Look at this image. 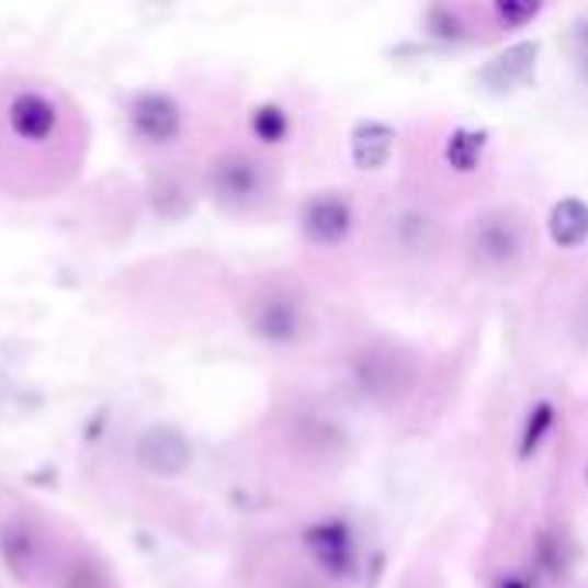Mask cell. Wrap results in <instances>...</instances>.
<instances>
[{"label":"cell","instance_id":"cell-1","mask_svg":"<svg viewBox=\"0 0 588 588\" xmlns=\"http://www.w3.org/2000/svg\"><path fill=\"white\" fill-rule=\"evenodd\" d=\"M468 255L485 272H513L530 255V227L523 214L509 207H493L472 220Z\"/></svg>","mask_w":588,"mask_h":588},{"label":"cell","instance_id":"cell-2","mask_svg":"<svg viewBox=\"0 0 588 588\" xmlns=\"http://www.w3.org/2000/svg\"><path fill=\"white\" fill-rule=\"evenodd\" d=\"M351 382L354 393L372 403H393L399 399L414 382V365L410 358L399 354L396 348L372 344L354 354L351 362Z\"/></svg>","mask_w":588,"mask_h":588},{"label":"cell","instance_id":"cell-3","mask_svg":"<svg viewBox=\"0 0 588 588\" xmlns=\"http://www.w3.org/2000/svg\"><path fill=\"white\" fill-rule=\"evenodd\" d=\"M135 457L151 475H183L193 462V448L176 427H151L138 438Z\"/></svg>","mask_w":588,"mask_h":588},{"label":"cell","instance_id":"cell-4","mask_svg":"<svg viewBox=\"0 0 588 588\" xmlns=\"http://www.w3.org/2000/svg\"><path fill=\"white\" fill-rule=\"evenodd\" d=\"M299 227L314 245H341L354 227V211L344 196L320 193V196L303 203Z\"/></svg>","mask_w":588,"mask_h":588},{"label":"cell","instance_id":"cell-5","mask_svg":"<svg viewBox=\"0 0 588 588\" xmlns=\"http://www.w3.org/2000/svg\"><path fill=\"white\" fill-rule=\"evenodd\" d=\"M303 306L290 293H265L251 306V330L265 341L290 344L303 335Z\"/></svg>","mask_w":588,"mask_h":588},{"label":"cell","instance_id":"cell-6","mask_svg":"<svg viewBox=\"0 0 588 588\" xmlns=\"http://www.w3.org/2000/svg\"><path fill=\"white\" fill-rule=\"evenodd\" d=\"M536 59H541V42H517L478 69V83L489 93H509L527 83V76L536 69Z\"/></svg>","mask_w":588,"mask_h":588},{"label":"cell","instance_id":"cell-7","mask_svg":"<svg viewBox=\"0 0 588 588\" xmlns=\"http://www.w3.org/2000/svg\"><path fill=\"white\" fill-rule=\"evenodd\" d=\"M306 544H310V554L317 557V565L327 575H335V578L351 575L358 551H354V536H351V530H348L344 520H324V523H317L310 533H306Z\"/></svg>","mask_w":588,"mask_h":588},{"label":"cell","instance_id":"cell-8","mask_svg":"<svg viewBox=\"0 0 588 588\" xmlns=\"http://www.w3.org/2000/svg\"><path fill=\"white\" fill-rule=\"evenodd\" d=\"M389 238H393V245H399V251L427 255L441 245V224L427 211L403 207L389 217Z\"/></svg>","mask_w":588,"mask_h":588},{"label":"cell","instance_id":"cell-9","mask_svg":"<svg viewBox=\"0 0 588 588\" xmlns=\"http://www.w3.org/2000/svg\"><path fill=\"white\" fill-rule=\"evenodd\" d=\"M214 190L227 203H251L262 193V172L248 156H227L214 169Z\"/></svg>","mask_w":588,"mask_h":588},{"label":"cell","instance_id":"cell-10","mask_svg":"<svg viewBox=\"0 0 588 588\" xmlns=\"http://www.w3.org/2000/svg\"><path fill=\"white\" fill-rule=\"evenodd\" d=\"M396 148V132L386 121H358L351 132V162L358 169H382L389 166Z\"/></svg>","mask_w":588,"mask_h":588},{"label":"cell","instance_id":"cell-11","mask_svg":"<svg viewBox=\"0 0 588 588\" xmlns=\"http://www.w3.org/2000/svg\"><path fill=\"white\" fill-rule=\"evenodd\" d=\"M547 235L557 248H581L588 241V203L578 196L557 200L547 214Z\"/></svg>","mask_w":588,"mask_h":588},{"label":"cell","instance_id":"cell-12","mask_svg":"<svg viewBox=\"0 0 588 588\" xmlns=\"http://www.w3.org/2000/svg\"><path fill=\"white\" fill-rule=\"evenodd\" d=\"M485 148H489V132H478V127H457L444 145V159L457 172H475L482 166Z\"/></svg>","mask_w":588,"mask_h":588},{"label":"cell","instance_id":"cell-13","mask_svg":"<svg viewBox=\"0 0 588 588\" xmlns=\"http://www.w3.org/2000/svg\"><path fill=\"white\" fill-rule=\"evenodd\" d=\"M138 114L145 117L148 114V127H145V135L151 142H169L176 132H179V111L172 100L166 97H148L145 104L138 108Z\"/></svg>","mask_w":588,"mask_h":588},{"label":"cell","instance_id":"cell-14","mask_svg":"<svg viewBox=\"0 0 588 588\" xmlns=\"http://www.w3.org/2000/svg\"><path fill=\"white\" fill-rule=\"evenodd\" d=\"M554 420H557V414H554L551 403H536L533 406L527 423H523V433H520V457H530V454L541 451V444L547 441V433L554 430Z\"/></svg>","mask_w":588,"mask_h":588},{"label":"cell","instance_id":"cell-15","mask_svg":"<svg viewBox=\"0 0 588 588\" xmlns=\"http://www.w3.org/2000/svg\"><path fill=\"white\" fill-rule=\"evenodd\" d=\"M541 14V4H530V0H499L496 4V18L506 29H520V24L533 21Z\"/></svg>","mask_w":588,"mask_h":588},{"label":"cell","instance_id":"cell-16","mask_svg":"<svg viewBox=\"0 0 588 588\" xmlns=\"http://www.w3.org/2000/svg\"><path fill=\"white\" fill-rule=\"evenodd\" d=\"M286 127H290V121L279 108H262L259 114H255V132H262L265 142H279L286 135Z\"/></svg>","mask_w":588,"mask_h":588},{"label":"cell","instance_id":"cell-17","mask_svg":"<svg viewBox=\"0 0 588 588\" xmlns=\"http://www.w3.org/2000/svg\"><path fill=\"white\" fill-rule=\"evenodd\" d=\"M438 21H441V29H433L438 35H448V38H457V35H462V21H457L454 11H444V8L430 11V24H438Z\"/></svg>","mask_w":588,"mask_h":588},{"label":"cell","instance_id":"cell-18","mask_svg":"<svg viewBox=\"0 0 588 588\" xmlns=\"http://www.w3.org/2000/svg\"><path fill=\"white\" fill-rule=\"evenodd\" d=\"M575 56H578L581 72L588 76V24H581L578 35H575Z\"/></svg>","mask_w":588,"mask_h":588},{"label":"cell","instance_id":"cell-19","mask_svg":"<svg viewBox=\"0 0 588 588\" xmlns=\"http://www.w3.org/2000/svg\"><path fill=\"white\" fill-rule=\"evenodd\" d=\"M502 588H527V585H523V581H520L517 575H509V578L502 581Z\"/></svg>","mask_w":588,"mask_h":588}]
</instances>
